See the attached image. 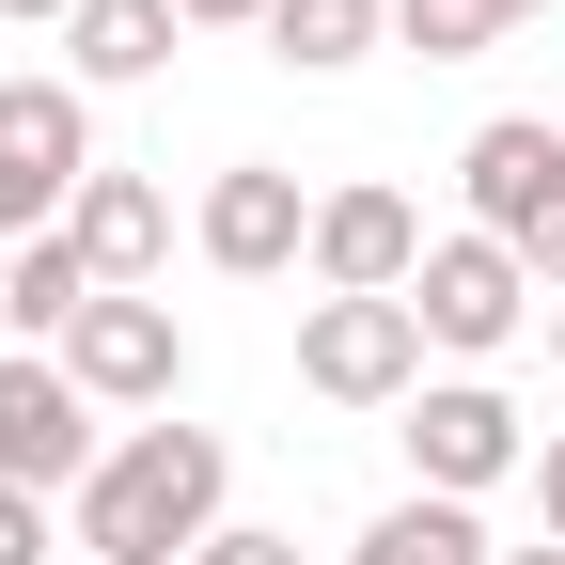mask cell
Listing matches in <instances>:
<instances>
[{
	"mask_svg": "<svg viewBox=\"0 0 565 565\" xmlns=\"http://www.w3.org/2000/svg\"><path fill=\"white\" fill-rule=\"evenodd\" d=\"M0 565H47V503L32 487H0Z\"/></svg>",
	"mask_w": 565,
	"mask_h": 565,
	"instance_id": "18",
	"label": "cell"
},
{
	"mask_svg": "<svg viewBox=\"0 0 565 565\" xmlns=\"http://www.w3.org/2000/svg\"><path fill=\"white\" fill-rule=\"evenodd\" d=\"M408 267H424V204L408 189H377V173H345V189H315V299H408Z\"/></svg>",
	"mask_w": 565,
	"mask_h": 565,
	"instance_id": "10",
	"label": "cell"
},
{
	"mask_svg": "<svg viewBox=\"0 0 565 565\" xmlns=\"http://www.w3.org/2000/svg\"><path fill=\"white\" fill-rule=\"evenodd\" d=\"M377 47H393V0H282L267 17V63H299V79H345Z\"/></svg>",
	"mask_w": 565,
	"mask_h": 565,
	"instance_id": "15",
	"label": "cell"
},
{
	"mask_svg": "<svg viewBox=\"0 0 565 565\" xmlns=\"http://www.w3.org/2000/svg\"><path fill=\"white\" fill-rule=\"evenodd\" d=\"M299 393L315 408H408L424 393V315L408 299H299Z\"/></svg>",
	"mask_w": 565,
	"mask_h": 565,
	"instance_id": "8",
	"label": "cell"
},
{
	"mask_svg": "<svg viewBox=\"0 0 565 565\" xmlns=\"http://www.w3.org/2000/svg\"><path fill=\"white\" fill-rule=\"evenodd\" d=\"M393 440H408V487H424V503H487V487L534 471V408L503 377H424Z\"/></svg>",
	"mask_w": 565,
	"mask_h": 565,
	"instance_id": "5",
	"label": "cell"
},
{
	"mask_svg": "<svg viewBox=\"0 0 565 565\" xmlns=\"http://www.w3.org/2000/svg\"><path fill=\"white\" fill-rule=\"evenodd\" d=\"M330 565H503V550H487V519H471V503H424V487H408V503H377Z\"/></svg>",
	"mask_w": 565,
	"mask_h": 565,
	"instance_id": "13",
	"label": "cell"
},
{
	"mask_svg": "<svg viewBox=\"0 0 565 565\" xmlns=\"http://www.w3.org/2000/svg\"><path fill=\"white\" fill-rule=\"evenodd\" d=\"M519 32V0H393V47H424V63H487Z\"/></svg>",
	"mask_w": 565,
	"mask_h": 565,
	"instance_id": "16",
	"label": "cell"
},
{
	"mask_svg": "<svg viewBox=\"0 0 565 565\" xmlns=\"http://www.w3.org/2000/svg\"><path fill=\"white\" fill-rule=\"evenodd\" d=\"M503 565H565V550H550V534H534V550H503Z\"/></svg>",
	"mask_w": 565,
	"mask_h": 565,
	"instance_id": "23",
	"label": "cell"
},
{
	"mask_svg": "<svg viewBox=\"0 0 565 565\" xmlns=\"http://www.w3.org/2000/svg\"><path fill=\"white\" fill-rule=\"evenodd\" d=\"M519 17H550V0H519Z\"/></svg>",
	"mask_w": 565,
	"mask_h": 565,
	"instance_id": "25",
	"label": "cell"
},
{
	"mask_svg": "<svg viewBox=\"0 0 565 565\" xmlns=\"http://www.w3.org/2000/svg\"><path fill=\"white\" fill-rule=\"evenodd\" d=\"M95 173H110L95 158V95L63 79V63H17V79H0V252L63 236Z\"/></svg>",
	"mask_w": 565,
	"mask_h": 565,
	"instance_id": "2",
	"label": "cell"
},
{
	"mask_svg": "<svg viewBox=\"0 0 565 565\" xmlns=\"http://www.w3.org/2000/svg\"><path fill=\"white\" fill-rule=\"evenodd\" d=\"M408 315H424V345H440L456 377H487V362H503V345L550 315V282H534L503 236H471V221H456V236H424V267H408Z\"/></svg>",
	"mask_w": 565,
	"mask_h": 565,
	"instance_id": "4",
	"label": "cell"
},
{
	"mask_svg": "<svg viewBox=\"0 0 565 565\" xmlns=\"http://www.w3.org/2000/svg\"><path fill=\"white\" fill-rule=\"evenodd\" d=\"M0 32H79V0H0Z\"/></svg>",
	"mask_w": 565,
	"mask_h": 565,
	"instance_id": "21",
	"label": "cell"
},
{
	"mask_svg": "<svg viewBox=\"0 0 565 565\" xmlns=\"http://www.w3.org/2000/svg\"><path fill=\"white\" fill-rule=\"evenodd\" d=\"M63 236H79V267L110 282V299H158V267H173V189H158V173H95Z\"/></svg>",
	"mask_w": 565,
	"mask_h": 565,
	"instance_id": "11",
	"label": "cell"
},
{
	"mask_svg": "<svg viewBox=\"0 0 565 565\" xmlns=\"http://www.w3.org/2000/svg\"><path fill=\"white\" fill-rule=\"evenodd\" d=\"M173 17H189V32H267L282 0H173Z\"/></svg>",
	"mask_w": 565,
	"mask_h": 565,
	"instance_id": "20",
	"label": "cell"
},
{
	"mask_svg": "<svg viewBox=\"0 0 565 565\" xmlns=\"http://www.w3.org/2000/svg\"><path fill=\"white\" fill-rule=\"evenodd\" d=\"M236 519V440L221 424H110L95 487L63 503V534H79V565H189L204 534Z\"/></svg>",
	"mask_w": 565,
	"mask_h": 565,
	"instance_id": "1",
	"label": "cell"
},
{
	"mask_svg": "<svg viewBox=\"0 0 565 565\" xmlns=\"http://www.w3.org/2000/svg\"><path fill=\"white\" fill-rule=\"evenodd\" d=\"M550 377H565V299H550Z\"/></svg>",
	"mask_w": 565,
	"mask_h": 565,
	"instance_id": "22",
	"label": "cell"
},
{
	"mask_svg": "<svg viewBox=\"0 0 565 565\" xmlns=\"http://www.w3.org/2000/svg\"><path fill=\"white\" fill-rule=\"evenodd\" d=\"M63 377H79L95 408H126V424H173V393H189V330H173V299H95L79 330H63Z\"/></svg>",
	"mask_w": 565,
	"mask_h": 565,
	"instance_id": "9",
	"label": "cell"
},
{
	"mask_svg": "<svg viewBox=\"0 0 565 565\" xmlns=\"http://www.w3.org/2000/svg\"><path fill=\"white\" fill-rule=\"evenodd\" d=\"M456 189H471V236H503L550 299H565V126L550 110H487L456 141Z\"/></svg>",
	"mask_w": 565,
	"mask_h": 565,
	"instance_id": "3",
	"label": "cell"
},
{
	"mask_svg": "<svg viewBox=\"0 0 565 565\" xmlns=\"http://www.w3.org/2000/svg\"><path fill=\"white\" fill-rule=\"evenodd\" d=\"M534 519H550V550H565V424L534 440Z\"/></svg>",
	"mask_w": 565,
	"mask_h": 565,
	"instance_id": "19",
	"label": "cell"
},
{
	"mask_svg": "<svg viewBox=\"0 0 565 565\" xmlns=\"http://www.w3.org/2000/svg\"><path fill=\"white\" fill-rule=\"evenodd\" d=\"M0 362H17V315H0Z\"/></svg>",
	"mask_w": 565,
	"mask_h": 565,
	"instance_id": "24",
	"label": "cell"
},
{
	"mask_svg": "<svg viewBox=\"0 0 565 565\" xmlns=\"http://www.w3.org/2000/svg\"><path fill=\"white\" fill-rule=\"evenodd\" d=\"M173 47H189L173 0H79V32H63V79H79V95H141V79H173Z\"/></svg>",
	"mask_w": 565,
	"mask_h": 565,
	"instance_id": "12",
	"label": "cell"
},
{
	"mask_svg": "<svg viewBox=\"0 0 565 565\" xmlns=\"http://www.w3.org/2000/svg\"><path fill=\"white\" fill-rule=\"evenodd\" d=\"M189 252L221 267V282H299L315 267V189L282 173V158H221L189 204Z\"/></svg>",
	"mask_w": 565,
	"mask_h": 565,
	"instance_id": "7",
	"label": "cell"
},
{
	"mask_svg": "<svg viewBox=\"0 0 565 565\" xmlns=\"http://www.w3.org/2000/svg\"><path fill=\"white\" fill-rule=\"evenodd\" d=\"M189 565H315V550H299V534H282V519H221V534H204V550H189Z\"/></svg>",
	"mask_w": 565,
	"mask_h": 565,
	"instance_id": "17",
	"label": "cell"
},
{
	"mask_svg": "<svg viewBox=\"0 0 565 565\" xmlns=\"http://www.w3.org/2000/svg\"><path fill=\"white\" fill-rule=\"evenodd\" d=\"M95 299H110V282L79 267V236H32V252H0V315H17V345H63Z\"/></svg>",
	"mask_w": 565,
	"mask_h": 565,
	"instance_id": "14",
	"label": "cell"
},
{
	"mask_svg": "<svg viewBox=\"0 0 565 565\" xmlns=\"http://www.w3.org/2000/svg\"><path fill=\"white\" fill-rule=\"evenodd\" d=\"M110 456V408L63 377V345H17L0 362V487H32V503H79Z\"/></svg>",
	"mask_w": 565,
	"mask_h": 565,
	"instance_id": "6",
	"label": "cell"
}]
</instances>
